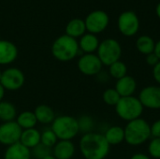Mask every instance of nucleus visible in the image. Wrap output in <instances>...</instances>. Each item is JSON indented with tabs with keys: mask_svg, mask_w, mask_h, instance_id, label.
<instances>
[{
	"mask_svg": "<svg viewBox=\"0 0 160 159\" xmlns=\"http://www.w3.org/2000/svg\"><path fill=\"white\" fill-rule=\"evenodd\" d=\"M79 147L85 159H105L111 149L104 135L95 132L84 134L80 140Z\"/></svg>",
	"mask_w": 160,
	"mask_h": 159,
	"instance_id": "obj_1",
	"label": "nucleus"
},
{
	"mask_svg": "<svg viewBox=\"0 0 160 159\" xmlns=\"http://www.w3.org/2000/svg\"><path fill=\"white\" fill-rule=\"evenodd\" d=\"M124 130L125 142L131 146L142 145L151 137L150 125L142 117L128 122Z\"/></svg>",
	"mask_w": 160,
	"mask_h": 159,
	"instance_id": "obj_2",
	"label": "nucleus"
},
{
	"mask_svg": "<svg viewBox=\"0 0 160 159\" xmlns=\"http://www.w3.org/2000/svg\"><path fill=\"white\" fill-rule=\"evenodd\" d=\"M80 52L79 43L76 38L68 35L58 37L52 45V53L55 59L61 62L73 60Z\"/></svg>",
	"mask_w": 160,
	"mask_h": 159,
	"instance_id": "obj_3",
	"label": "nucleus"
},
{
	"mask_svg": "<svg viewBox=\"0 0 160 159\" xmlns=\"http://www.w3.org/2000/svg\"><path fill=\"white\" fill-rule=\"evenodd\" d=\"M51 128L56 135L58 141H71L80 132L78 119L70 115L55 117Z\"/></svg>",
	"mask_w": 160,
	"mask_h": 159,
	"instance_id": "obj_4",
	"label": "nucleus"
},
{
	"mask_svg": "<svg viewBox=\"0 0 160 159\" xmlns=\"http://www.w3.org/2000/svg\"><path fill=\"white\" fill-rule=\"evenodd\" d=\"M143 106L140 99L134 96L121 97L115 106L116 114L124 121L130 122L141 118L143 112Z\"/></svg>",
	"mask_w": 160,
	"mask_h": 159,
	"instance_id": "obj_5",
	"label": "nucleus"
},
{
	"mask_svg": "<svg viewBox=\"0 0 160 159\" xmlns=\"http://www.w3.org/2000/svg\"><path fill=\"white\" fill-rule=\"evenodd\" d=\"M97 52V55L102 65L109 67L120 60L122 55V47L116 39L106 38L99 43Z\"/></svg>",
	"mask_w": 160,
	"mask_h": 159,
	"instance_id": "obj_6",
	"label": "nucleus"
},
{
	"mask_svg": "<svg viewBox=\"0 0 160 159\" xmlns=\"http://www.w3.org/2000/svg\"><path fill=\"white\" fill-rule=\"evenodd\" d=\"M110 17L104 10H94L90 12L85 20V27L88 33L97 35L103 32L109 25Z\"/></svg>",
	"mask_w": 160,
	"mask_h": 159,
	"instance_id": "obj_7",
	"label": "nucleus"
},
{
	"mask_svg": "<svg viewBox=\"0 0 160 159\" xmlns=\"http://www.w3.org/2000/svg\"><path fill=\"white\" fill-rule=\"evenodd\" d=\"M117 25L122 35L126 37H133L140 29V20L134 11L128 10L119 15Z\"/></svg>",
	"mask_w": 160,
	"mask_h": 159,
	"instance_id": "obj_8",
	"label": "nucleus"
},
{
	"mask_svg": "<svg viewBox=\"0 0 160 159\" xmlns=\"http://www.w3.org/2000/svg\"><path fill=\"white\" fill-rule=\"evenodd\" d=\"M25 77L23 72L17 67H8L2 71L0 83L6 90L16 91L24 84Z\"/></svg>",
	"mask_w": 160,
	"mask_h": 159,
	"instance_id": "obj_9",
	"label": "nucleus"
},
{
	"mask_svg": "<svg viewBox=\"0 0 160 159\" xmlns=\"http://www.w3.org/2000/svg\"><path fill=\"white\" fill-rule=\"evenodd\" d=\"M22 129L16 121L2 123L0 125V143L10 146L20 142Z\"/></svg>",
	"mask_w": 160,
	"mask_h": 159,
	"instance_id": "obj_10",
	"label": "nucleus"
},
{
	"mask_svg": "<svg viewBox=\"0 0 160 159\" xmlns=\"http://www.w3.org/2000/svg\"><path fill=\"white\" fill-rule=\"evenodd\" d=\"M102 63L95 53H84L78 61V68L85 76H95L100 73Z\"/></svg>",
	"mask_w": 160,
	"mask_h": 159,
	"instance_id": "obj_11",
	"label": "nucleus"
},
{
	"mask_svg": "<svg viewBox=\"0 0 160 159\" xmlns=\"http://www.w3.org/2000/svg\"><path fill=\"white\" fill-rule=\"evenodd\" d=\"M138 98L143 108L160 110V85H149L142 88Z\"/></svg>",
	"mask_w": 160,
	"mask_h": 159,
	"instance_id": "obj_12",
	"label": "nucleus"
},
{
	"mask_svg": "<svg viewBox=\"0 0 160 159\" xmlns=\"http://www.w3.org/2000/svg\"><path fill=\"white\" fill-rule=\"evenodd\" d=\"M18 56V49L8 40H0V65L6 66L13 63Z\"/></svg>",
	"mask_w": 160,
	"mask_h": 159,
	"instance_id": "obj_13",
	"label": "nucleus"
},
{
	"mask_svg": "<svg viewBox=\"0 0 160 159\" xmlns=\"http://www.w3.org/2000/svg\"><path fill=\"white\" fill-rule=\"evenodd\" d=\"M114 89L118 92L121 97H131L137 90V82L132 76L126 75L116 81Z\"/></svg>",
	"mask_w": 160,
	"mask_h": 159,
	"instance_id": "obj_14",
	"label": "nucleus"
},
{
	"mask_svg": "<svg viewBox=\"0 0 160 159\" xmlns=\"http://www.w3.org/2000/svg\"><path fill=\"white\" fill-rule=\"evenodd\" d=\"M75 151V145L71 141H58L52 148V155L56 159H71Z\"/></svg>",
	"mask_w": 160,
	"mask_h": 159,
	"instance_id": "obj_15",
	"label": "nucleus"
},
{
	"mask_svg": "<svg viewBox=\"0 0 160 159\" xmlns=\"http://www.w3.org/2000/svg\"><path fill=\"white\" fill-rule=\"evenodd\" d=\"M31 150L17 142L8 146L4 154V159H31Z\"/></svg>",
	"mask_w": 160,
	"mask_h": 159,
	"instance_id": "obj_16",
	"label": "nucleus"
},
{
	"mask_svg": "<svg viewBox=\"0 0 160 159\" xmlns=\"http://www.w3.org/2000/svg\"><path fill=\"white\" fill-rule=\"evenodd\" d=\"M40 137L41 133L35 127L23 129L19 142L26 148H28L29 150H32L40 143Z\"/></svg>",
	"mask_w": 160,
	"mask_h": 159,
	"instance_id": "obj_17",
	"label": "nucleus"
},
{
	"mask_svg": "<svg viewBox=\"0 0 160 159\" xmlns=\"http://www.w3.org/2000/svg\"><path fill=\"white\" fill-rule=\"evenodd\" d=\"M79 43L80 51H82L84 53H94L96 51H98V48L99 46V40L98 37L91 33H86L82 37H81Z\"/></svg>",
	"mask_w": 160,
	"mask_h": 159,
	"instance_id": "obj_18",
	"label": "nucleus"
},
{
	"mask_svg": "<svg viewBox=\"0 0 160 159\" xmlns=\"http://www.w3.org/2000/svg\"><path fill=\"white\" fill-rule=\"evenodd\" d=\"M85 32H86V27H85L84 20L79 18L70 20L66 26V35L73 38L82 37L85 34Z\"/></svg>",
	"mask_w": 160,
	"mask_h": 159,
	"instance_id": "obj_19",
	"label": "nucleus"
},
{
	"mask_svg": "<svg viewBox=\"0 0 160 159\" xmlns=\"http://www.w3.org/2000/svg\"><path fill=\"white\" fill-rule=\"evenodd\" d=\"M34 113L36 115L38 123H40L43 125L52 124L53 120L55 119V114H54V111L52 110V108L45 104L38 105L35 109Z\"/></svg>",
	"mask_w": 160,
	"mask_h": 159,
	"instance_id": "obj_20",
	"label": "nucleus"
},
{
	"mask_svg": "<svg viewBox=\"0 0 160 159\" xmlns=\"http://www.w3.org/2000/svg\"><path fill=\"white\" fill-rule=\"evenodd\" d=\"M103 135L111 146L119 145L125 141V130L119 126H112L109 127Z\"/></svg>",
	"mask_w": 160,
	"mask_h": 159,
	"instance_id": "obj_21",
	"label": "nucleus"
},
{
	"mask_svg": "<svg viewBox=\"0 0 160 159\" xmlns=\"http://www.w3.org/2000/svg\"><path fill=\"white\" fill-rule=\"evenodd\" d=\"M16 123L23 130V129H28V128H34L38 123V120L36 118L34 112L24 111L17 115Z\"/></svg>",
	"mask_w": 160,
	"mask_h": 159,
	"instance_id": "obj_22",
	"label": "nucleus"
},
{
	"mask_svg": "<svg viewBox=\"0 0 160 159\" xmlns=\"http://www.w3.org/2000/svg\"><path fill=\"white\" fill-rule=\"evenodd\" d=\"M17 117V111L15 106L8 101L0 102V121L2 123L15 121Z\"/></svg>",
	"mask_w": 160,
	"mask_h": 159,
	"instance_id": "obj_23",
	"label": "nucleus"
},
{
	"mask_svg": "<svg viewBox=\"0 0 160 159\" xmlns=\"http://www.w3.org/2000/svg\"><path fill=\"white\" fill-rule=\"evenodd\" d=\"M155 46H156L155 40L151 37L146 36V35L139 37L138 39L136 40L137 50L144 55H148V54L154 52Z\"/></svg>",
	"mask_w": 160,
	"mask_h": 159,
	"instance_id": "obj_24",
	"label": "nucleus"
},
{
	"mask_svg": "<svg viewBox=\"0 0 160 159\" xmlns=\"http://www.w3.org/2000/svg\"><path fill=\"white\" fill-rule=\"evenodd\" d=\"M109 74L116 81L128 75V67L121 60L109 66Z\"/></svg>",
	"mask_w": 160,
	"mask_h": 159,
	"instance_id": "obj_25",
	"label": "nucleus"
},
{
	"mask_svg": "<svg viewBox=\"0 0 160 159\" xmlns=\"http://www.w3.org/2000/svg\"><path fill=\"white\" fill-rule=\"evenodd\" d=\"M102 99L105 104L109 106H116L119 100L121 99V96L114 88H108L103 92Z\"/></svg>",
	"mask_w": 160,
	"mask_h": 159,
	"instance_id": "obj_26",
	"label": "nucleus"
},
{
	"mask_svg": "<svg viewBox=\"0 0 160 159\" xmlns=\"http://www.w3.org/2000/svg\"><path fill=\"white\" fill-rule=\"evenodd\" d=\"M57 142H58V139H57L56 135L54 134V132L52 130V128L46 129L41 133L40 143L44 144L45 146L52 149L53 146L57 143Z\"/></svg>",
	"mask_w": 160,
	"mask_h": 159,
	"instance_id": "obj_27",
	"label": "nucleus"
},
{
	"mask_svg": "<svg viewBox=\"0 0 160 159\" xmlns=\"http://www.w3.org/2000/svg\"><path fill=\"white\" fill-rule=\"evenodd\" d=\"M52 154V149L45 146L42 143H39L31 151V156L33 155V157L37 159H43Z\"/></svg>",
	"mask_w": 160,
	"mask_h": 159,
	"instance_id": "obj_28",
	"label": "nucleus"
},
{
	"mask_svg": "<svg viewBox=\"0 0 160 159\" xmlns=\"http://www.w3.org/2000/svg\"><path fill=\"white\" fill-rule=\"evenodd\" d=\"M148 152L152 158L160 159V138H153L148 144Z\"/></svg>",
	"mask_w": 160,
	"mask_h": 159,
	"instance_id": "obj_29",
	"label": "nucleus"
},
{
	"mask_svg": "<svg viewBox=\"0 0 160 159\" xmlns=\"http://www.w3.org/2000/svg\"><path fill=\"white\" fill-rule=\"evenodd\" d=\"M78 123H79L80 131L84 132V134L91 132L94 127V121L89 116H82L80 119H78Z\"/></svg>",
	"mask_w": 160,
	"mask_h": 159,
	"instance_id": "obj_30",
	"label": "nucleus"
},
{
	"mask_svg": "<svg viewBox=\"0 0 160 159\" xmlns=\"http://www.w3.org/2000/svg\"><path fill=\"white\" fill-rule=\"evenodd\" d=\"M151 137L153 138H160V119L154 122L151 126Z\"/></svg>",
	"mask_w": 160,
	"mask_h": 159,
	"instance_id": "obj_31",
	"label": "nucleus"
},
{
	"mask_svg": "<svg viewBox=\"0 0 160 159\" xmlns=\"http://www.w3.org/2000/svg\"><path fill=\"white\" fill-rule=\"evenodd\" d=\"M145 60H146V63H147L149 66L153 67H154L155 66H157V65L160 62L159 58L157 56V54H156L155 52H152V53L146 55Z\"/></svg>",
	"mask_w": 160,
	"mask_h": 159,
	"instance_id": "obj_32",
	"label": "nucleus"
},
{
	"mask_svg": "<svg viewBox=\"0 0 160 159\" xmlns=\"http://www.w3.org/2000/svg\"><path fill=\"white\" fill-rule=\"evenodd\" d=\"M153 77L158 85H160V62L153 67Z\"/></svg>",
	"mask_w": 160,
	"mask_h": 159,
	"instance_id": "obj_33",
	"label": "nucleus"
},
{
	"mask_svg": "<svg viewBox=\"0 0 160 159\" xmlns=\"http://www.w3.org/2000/svg\"><path fill=\"white\" fill-rule=\"evenodd\" d=\"M130 159H151V157L145 154H142V153H137L135 155H133Z\"/></svg>",
	"mask_w": 160,
	"mask_h": 159,
	"instance_id": "obj_34",
	"label": "nucleus"
},
{
	"mask_svg": "<svg viewBox=\"0 0 160 159\" xmlns=\"http://www.w3.org/2000/svg\"><path fill=\"white\" fill-rule=\"evenodd\" d=\"M154 52L157 54V56L159 58L160 60V40H158V42H156V46H155V51Z\"/></svg>",
	"mask_w": 160,
	"mask_h": 159,
	"instance_id": "obj_35",
	"label": "nucleus"
},
{
	"mask_svg": "<svg viewBox=\"0 0 160 159\" xmlns=\"http://www.w3.org/2000/svg\"><path fill=\"white\" fill-rule=\"evenodd\" d=\"M5 92H6V89L3 87V85L0 83V102L3 101V98L5 97Z\"/></svg>",
	"mask_w": 160,
	"mask_h": 159,
	"instance_id": "obj_36",
	"label": "nucleus"
},
{
	"mask_svg": "<svg viewBox=\"0 0 160 159\" xmlns=\"http://www.w3.org/2000/svg\"><path fill=\"white\" fill-rule=\"evenodd\" d=\"M156 12H157L158 17L160 19V2L158 4V6H157V7H156Z\"/></svg>",
	"mask_w": 160,
	"mask_h": 159,
	"instance_id": "obj_37",
	"label": "nucleus"
},
{
	"mask_svg": "<svg viewBox=\"0 0 160 159\" xmlns=\"http://www.w3.org/2000/svg\"><path fill=\"white\" fill-rule=\"evenodd\" d=\"M43 159H56L54 157H53V155L52 154V155H50V156H48V157H44Z\"/></svg>",
	"mask_w": 160,
	"mask_h": 159,
	"instance_id": "obj_38",
	"label": "nucleus"
},
{
	"mask_svg": "<svg viewBox=\"0 0 160 159\" xmlns=\"http://www.w3.org/2000/svg\"><path fill=\"white\" fill-rule=\"evenodd\" d=\"M1 76H2V71L0 70V80H1Z\"/></svg>",
	"mask_w": 160,
	"mask_h": 159,
	"instance_id": "obj_39",
	"label": "nucleus"
},
{
	"mask_svg": "<svg viewBox=\"0 0 160 159\" xmlns=\"http://www.w3.org/2000/svg\"><path fill=\"white\" fill-rule=\"evenodd\" d=\"M0 40H1V36H0Z\"/></svg>",
	"mask_w": 160,
	"mask_h": 159,
	"instance_id": "obj_40",
	"label": "nucleus"
}]
</instances>
